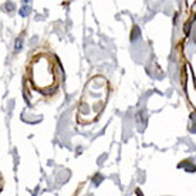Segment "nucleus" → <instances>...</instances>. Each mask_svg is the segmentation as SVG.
<instances>
[{
    "mask_svg": "<svg viewBox=\"0 0 196 196\" xmlns=\"http://www.w3.org/2000/svg\"><path fill=\"white\" fill-rule=\"evenodd\" d=\"M110 85L102 75H95L87 83L77 108V121L80 124H90L102 112L108 100Z\"/></svg>",
    "mask_w": 196,
    "mask_h": 196,
    "instance_id": "obj_1",
    "label": "nucleus"
},
{
    "mask_svg": "<svg viewBox=\"0 0 196 196\" xmlns=\"http://www.w3.org/2000/svg\"><path fill=\"white\" fill-rule=\"evenodd\" d=\"M31 70V85L41 94H51L57 90V70L55 63L49 54L40 53L33 58Z\"/></svg>",
    "mask_w": 196,
    "mask_h": 196,
    "instance_id": "obj_2",
    "label": "nucleus"
},
{
    "mask_svg": "<svg viewBox=\"0 0 196 196\" xmlns=\"http://www.w3.org/2000/svg\"><path fill=\"white\" fill-rule=\"evenodd\" d=\"M22 47H23V37H22V36H18L17 39H16L14 51H16V53H18V51H20V50H22Z\"/></svg>",
    "mask_w": 196,
    "mask_h": 196,
    "instance_id": "obj_3",
    "label": "nucleus"
},
{
    "mask_svg": "<svg viewBox=\"0 0 196 196\" xmlns=\"http://www.w3.org/2000/svg\"><path fill=\"white\" fill-rule=\"evenodd\" d=\"M30 7L28 6H23L22 9H20V16H23V17H26V16L28 14V13H30Z\"/></svg>",
    "mask_w": 196,
    "mask_h": 196,
    "instance_id": "obj_4",
    "label": "nucleus"
}]
</instances>
